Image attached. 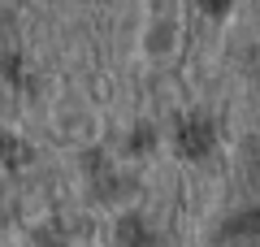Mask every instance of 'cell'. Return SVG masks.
Returning <instances> with one entry per match:
<instances>
[{"label": "cell", "mask_w": 260, "mask_h": 247, "mask_svg": "<svg viewBox=\"0 0 260 247\" xmlns=\"http://www.w3.org/2000/svg\"><path fill=\"white\" fill-rule=\"evenodd\" d=\"M225 247H260V217H243L225 230Z\"/></svg>", "instance_id": "obj_1"}]
</instances>
